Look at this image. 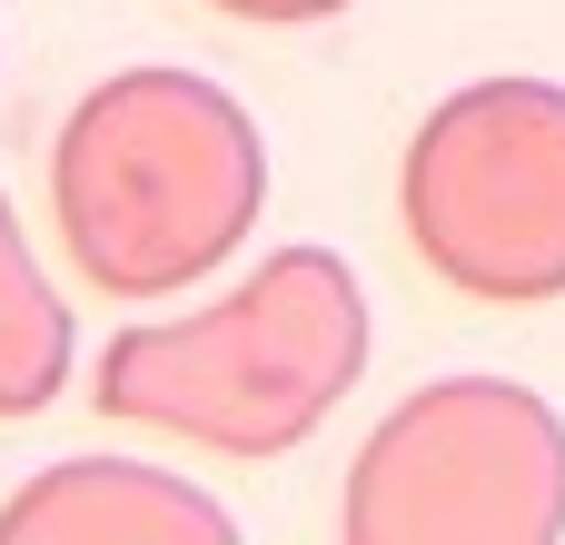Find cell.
Instances as JSON below:
<instances>
[{"label": "cell", "mask_w": 565, "mask_h": 545, "mask_svg": "<svg viewBox=\"0 0 565 545\" xmlns=\"http://www.w3.org/2000/svg\"><path fill=\"white\" fill-rule=\"evenodd\" d=\"M268 209L258 119L199 70L99 79L50 149V218L99 298L199 288Z\"/></svg>", "instance_id": "obj_1"}, {"label": "cell", "mask_w": 565, "mask_h": 545, "mask_svg": "<svg viewBox=\"0 0 565 545\" xmlns=\"http://www.w3.org/2000/svg\"><path fill=\"white\" fill-rule=\"evenodd\" d=\"M367 367V298L338 248H278L258 278H238L199 318H159L109 338L99 357V417L159 427L179 447L218 457H288L338 417V397Z\"/></svg>", "instance_id": "obj_2"}, {"label": "cell", "mask_w": 565, "mask_h": 545, "mask_svg": "<svg viewBox=\"0 0 565 545\" xmlns=\"http://www.w3.org/2000/svg\"><path fill=\"white\" fill-rule=\"evenodd\" d=\"M397 218L427 278L477 308L565 298V89L507 70L437 99L397 159Z\"/></svg>", "instance_id": "obj_3"}, {"label": "cell", "mask_w": 565, "mask_h": 545, "mask_svg": "<svg viewBox=\"0 0 565 545\" xmlns=\"http://www.w3.org/2000/svg\"><path fill=\"white\" fill-rule=\"evenodd\" d=\"M358 545H546L565 536V417L516 377H437L348 467Z\"/></svg>", "instance_id": "obj_4"}, {"label": "cell", "mask_w": 565, "mask_h": 545, "mask_svg": "<svg viewBox=\"0 0 565 545\" xmlns=\"http://www.w3.org/2000/svg\"><path fill=\"white\" fill-rule=\"evenodd\" d=\"M228 536H238V516L218 496H199L169 467H139V457L40 467L0 506V545H228Z\"/></svg>", "instance_id": "obj_5"}, {"label": "cell", "mask_w": 565, "mask_h": 545, "mask_svg": "<svg viewBox=\"0 0 565 545\" xmlns=\"http://www.w3.org/2000/svg\"><path fill=\"white\" fill-rule=\"evenodd\" d=\"M60 377H70V308H60V288L40 278V258H30L10 199H0V427L40 417V407L60 397Z\"/></svg>", "instance_id": "obj_6"}, {"label": "cell", "mask_w": 565, "mask_h": 545, "mask_svg": "<svg viewBox=\"0 0 565 545\" xmlns=\"http://www.w3.org/2000/svg\"><path fill=\"white\" fill-rule=\"evenodd\" d=\"M209 10H228V20H258V30H298V20H338L348 0H209Z\"/></svg>", "instance_id": "obj_7"}]
</instances>
